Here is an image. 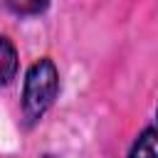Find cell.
<instances>
[{"label": "cell", "mask_w": 158, "mask_h": 158, "mask_svg": "<svg viewBox=\"0 0 158 158\" xmlns=\"http://www.w3.org/2000/svg\"><path fill=\"white\" fill-rule=\"evenodd\" d=\"M7 10L20 15V17H30V15H40L49 7V0H5Z\"/></svg>", "instance_id": "277c9868"}, {"label": "cell", "mask_w": 158, "mask_h": 158, "mask_svg": "<svg viewBox=\"0 0 158 158\" xmlns=\"http://www.w3.org/2000/svg\"><path fill=\"white\" fill-rule=\"evenodd\" d=\"M128 158H158V128H143L133 141Z\"/></svg>", "instance_id": "7a4b0ae2"}, {"label": "cell", "mask_w": 158, "mask_h": 158, "mask_svg": "<svg viewBox=\"0 0 158 158\" xmlns=\"http://www.w3.org/2000/svg\"><path fill=\"white\" fill-rule=\"evenodd\" d=\"M57 94H59L57 64L49 57H42L25 74V84H22V116H25V123L27 126L37 123L49 111Z\"/></svg>", "instance_id": "6da1fadb"}, {"label": "cell", "mask_w": 158, "mask_h": 158, "mask_svg": "<svg viewBox=\"0 0 158 158\" xmlns=\"http://www.w3.org/2000/svg\"><path fill=\"white\" fill-rule=\"evenodd\" d=\"M156 118H158V109H156Z\"/></svg>", "instance_id": "5b68a950"}, {"label": "cell", "mask_w": 158, "mask_h": 158, "mask_svg": "<svg viewBox=\"0 0 158 158\" xmlns=\"http://www.w3.org/2000/svg\"><path fill=\"white\" fill-rule=\"evenodd\" d=\"M0 52H2V84H10L17 72V52L7 37L0 40Z\"/></svg>", "instance_id": "3957f363"}]
</instances>
